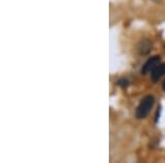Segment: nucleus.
Listing matches in <instances>:
<instances>
[{"mask_svg":"<svg viewBox=\"0 0 165 163\" xmlns=\"http://www.w3.org/2000/svg\"><path fill=\"white\" fill-rule=\"evenodd\" d=\"M153 105H154V98L153 96H145L143 99L141 100L140 105L138 106L137 111H135V116H137L138 119H143L145 118L149 112L151 111Z\"/></svg>","mask_w":165,"mask_h":163,"instance_id":"obj_1","label":"nucleus"},{"mask_svg":"<svg viewBox=\"0 0 165 163\" xmlns=\"http://www.w3.org/2000/svg\"><path fill=\"white\" fill-rule=\"evenodd\" d=\"M163 89L165 91V81H164V83H163Z\"/></svg>","mask_w":165,"mask_h":163,"instance_id":"obj_6","label":"nucleus"},{"mask_svg":"<svg viewBox=\"0 0 165 163\" xmlns=\"http://www.w3.org/2000/svg\"><path fill=\"white\" fill-rule=\"evenodd\" d=\"M117 84L119 85V86H121L122 88H125V87L128 86V81H127V79H119Z\"/></svg>","mask_w":165,"mask_h":163,"instance_id":"obj_5","label":"nucleus"},{"mask_svg":"<svg viewBox=\"0 0 165 163\" xmlns=\"http://www.w3.org/2000/svg\"><path fill=\"white\" fill-rule=\"evenodd\" d=\"M160 62H161V58H160L159 55L149 58L147 63L144 64L143 67H142V74L145 75V74H147V73H151L156 66H157V65H159Z\"/></svg>","mask_w":165,"mask_h":163,"instance_id":"obj_2","label":"nucleus"},{"mask_svg":"<svg viewBox=\"0 0 165 163\" xmlns=\"http://www.w3.org/2000/svg\"><path fill=\"white\" fill-rule=\"evenodd\" d=\"M151 73H152V74H151V78H152V81H154V82L159 81L160 77L165 74V64H159V65H157Z\"/></svg>","mask_w":165,"mask_h":163,"instance_id":"obj_3","label":"nucleus"},{"mask_svg":"<svg viewBox=\"0 0 165 163\" xmlns=\"http://www.w3.org/2000/svg\"><path fill=\"white\" fill-rule=\"evenodd\" d=\"M151 48H152V44H151L150 41L143 40V41H141V42L139 43V45H138V52L142 55L147 54V53L151 51Z\"/></svg>","mask_w":165,"mask_h":163,"instance_id":"obj_4","label":"nucleus"}]
</instances>
